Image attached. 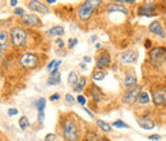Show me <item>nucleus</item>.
<instances>
[{"label": "nucleus", "mask_w": 166, "mask_h": 141, "mask_svg": "<svg viewBox=\"0 0 166 141\" xmlns=\"http://www.w3.org/2000/svg\"><path fill=\"white\" fill-rule=\"evenodd\" d=\"M107 12L109 13H114V12H119V13H123V14H128V9L125 5H123L120 3H110L107 5Z\"/></svg>", "instance_id": "nucleus-14"}, {"label": "nucleus", "mask_w": 166, "mask_h": 141, "mask_svg": "<svg viewBox=\"0 0 166 141\" xmlns=\"http://www.w3.org/2000/svg\"><path fill=\"white\" fill-rule=\"evenodd\" d=\"M92 78L95 81H102L105 78V72L104 70H96V72H93Z\"/></svg>", "instance_id": "nucleus-26"}, {"label": "nucleus", "mask_w": 166, "mask_h": 141, "mask_svg": "<svg viewBox=\"0 0 166 141\" xmlns=\"http://www.w3.org/2000/svg\"><path fill=\"white\" fill-rule=\"evenodd\" d=\"M10 40L14 48L20 49L24 48L27 44V32L20 26H14L10 30Z\"/></svg>", "instance_id": "nucleus-1"}, {"label": "nucleus", "mask_w": 166, "mask_h": 141, "mask_svg": "<svg viewBox=\"0 0 166 141\" xmlns=\"http://www.w3.org/2000/svg\"><path fill=\"white\" fill-rule=\"evenodd\" d=\"M148 139L149 140H155V141H158L161 139V136L160 135H151V136H148Z\"/></svg>", "instance_id": "nucleus-37"}, {"label": "nucleus", "mask_w": 166, "mask_h": 141, "mask_svg": "<svg viewBox=\"0 0 166 141\" xmlns=\"http://www.w3.org/2000/svg\"><path fill=\"white\" fill-rule=\"evenodd\" d=\"M139 93H141V87L138 86V85L132 87V89H128L127 93L123 95V103L128 104V105H133L137 101V99H138Z\"/></svg>", "instance_id": "nucleus-5"}, {"label": "nucleus", "mask_w": 166, "mask_h": 141, "mask_svg": "<svg viewBox=\"0 0 166 141\" xmlns=\"http://www.w3.org/2000/svg\"><path fill=\"white\" fill-rule=\"evenodd\" d=\"M45 119V112H39V122L42 123Z\"/></svg>", "instance_id": "nucleus-34"}, {"label": "nucleus", "mask_w": 166, "mask_h": 141, "mask_svg": "<svg viewBox=\"0 0 166 141\" xmlns=\"http://www.w3.org/2000/svg\"><path fill=\"white\" fill-rule=\"evenodd\" d=\"M19 127H20V130H23V131L30 127V121H28V118L26 116L19 118Z\"/></svg>", "instance_id": "nucleus-24"}, {"label": "nucleus", "mask_w": 166, "mask_h": 141, "mask_svg": "<svg viewBox=\"0 0 166 141\" xmlns=\"http://www.w3.org/2000/svg\"><path fill=\"white\" fill-rule=\"evenodd\" d=\"M101 4V2H96V0H87V2H83L81 5L78 6V18L82 19V21H87L88 18H91L92 13L95 12V9Z\"/></svg>", "instance_id": "nucleus-2"}, {"label": "nucleus", "mask_w": 166, "mask_h": 141, "mask_svg": "<svg viewBox=\"0 0 166 141\" xmlns=\"http://www.w3.org/2000/svg\"><path fill=\"white\" fill-rule=\"evenodd\" d=\"M152 100H153V104L157 105V107L166 104V90H164V89L156 90L152 94Z\"/></svg>", "instance_id": "nucleus-10"}, {"label": "nucleus", "mask_w": 166, "mask_h": 141, "mask_svg": "<svg viewBox=\"0 0 166 141\" xmlns=\"http://www.w3.org/2000/svg\"><path fill=\"white\" fill-rule=\"evenodd\" d=\"M56 44L59 45L60 48H63V46H64V42H63V40H61V39H57V40H56Z\"/></svg>", "instance_id": "nucleus-39"}, {"label": "nucleus", "mask_w": 166, "mask_h": 141, "mask_svg": "<svg viewBox=\"0 0 166 141\" xmlns=\"http://www.w3.org/2000/svg\"><path fill=\"white\" fill-rule=\"evenodd\" d=\"M110 64V56L106 51H104L102 54H100L97 56V60H96V67L98 70H102L104 68H107Z\"/></svg>", "instance_id": "nucleus-11"}, {"label": "nucleus", "mask_w": 166, "mask_h": 141, "mask_svg": "<svg viewBox=\"0 0 166 141\" xmlns=\"http://www.w3.org/2000/svg\"><path fill=\"white\" fill-rule=\"evenodd\" d=\"M97 141H107V140H97Z\"/></svg>", "instance_id": "nucleus-46"}, {"label": "nucleus", "mask_w": 166, "mask_h": 141, "mask_svg": "<svg viewBox=\"0 0 166 141\" xmlns=\"http://www.w3.org/2000/svg\"><path fill=\"white\" fill-rule=\"evenodd\" d=\"M84 62H91V58H88V56H84Z\"/></svg>", "instance_id": "nucleus-43"}, {"label": "nucleus", "mask_w": 166, "mask_h": 141, "mask_svg": "<svg viewBox=\"0 0 166 141\" xmlns=\"http://www.w3.org/2000/svg\"><path fill=\"white\" fill-rule=\"evenodd\" d=\"M20 22H22L24 26H27V27H39V26L42 25L41 19L36 16V14H32V13H30V14L24 13L23 16L20 17Z\"/></svg>", "instance_id": "nucleus-7"}, {"label": "nucleus", "mask_w": 166, "mask_h": 141, "mask_svg": "<svg viewBox=\"0 0 166 141\" xmlns=\"http://www.w3.org/2000/svg\"><path fill=\"white\" fill-rule=\"evenodd\" d=\"M36 105H37V109L39 112H45V105H46V100L44 97H41L37 100V103H36Z\"/></svg>", "instance_id": "nucleus-27"}, {"label": "nucleus", "mask_w": 166, "mask_h": 141, "mask_svg": "<svg viewBox=\"0 0 166 141\" xmlns=\"http://www.w3.org/2000/svg\"><path fill=\"white\" fill-rule=\"evenodd\" d=\"M19 62H20V64H22L24 68H35V67H37V64H39V58L35 54L24 53V54L20 55Z\"/></svg>", "instance_id": "nucleus-6"}, {"label": "nucleus", "mask_w": 166, "mask_h": 141, "mask_svg": "<svg viewBox=\"0 0 166 141\" xmlns=\"http://www.w3.org/2000/svg\"><path fill=\"white\" fill-rule=\"evenodd\" d=\"M59 97H60L59 94H53L51 96H50V100H51V101H56V100H59Z\"/></svg>", "instance_id": "nucleus-35"}, {"label": "nucleus", "mask_w": 166, "mask_h": 141, "mask_svg": "<svg viewBox=\"0 0 166 141\" xmlns=\"http://www.w3.org/2000/svg\"><path fill=\"white\" fill-rule=\"evenodd\" d=\"M149 62L153 66H160L166 60V49L164 48H153L152 50H149L148 53Z\"/></svg>", "instance_id": "nucleus-4"}, {"label": "nucleus", "mask_w": 166, "mask_h": 141, "mask_svg": "<svg viewBox=\"0 0 166 141\" xmlns=\"http://www.w3.org/2000/svg\"><path fill=\"white\" fill-rule=\"evenodd\" d=\"M77 44H78V40H77V39H69V46H68V48H69V49H73Z\"/></svg>", "instance_id": "nucleus-31"}, {"label": "nucleus", "mask_w": 166, "mask_h": 141, "mask_svg": "<svg viewBox=\"0 0 166 141\" xmlns=\"http://www.w3.org/2000/svg\"><path fill=\"white\" fill-rule=\"evenodd\" d=\"M78 81H79V77L76 72H70L69 76H68V83L70 85V86H77L78 85Z\"/></svg>", "instance_id": "nucleus-22"}, {"label": "nucleus", "mask_w": 166, "mask_h": 141, "mask_svg": "<svg viewBox=\"0 0 166 141\" xmlns=\"http://www.w3.org/2000/svg\"><path fill=\"white\" fill-rule=\"evenodd\" d=\"M74 100H76V99H74L73 96H72L70 94H67V95H65V101H67V103H68L69 105H73Z\"/></svg>", "instance_id": "nucleus-30"}, {"label": "nucleus", "mask_w": 166, "mask_h": 141, "mask_svg": "<svg viewBox=\"0 0 166 141\" xmlns=\"http://www.w3.org/2000/svg\"><path fill=\"white\" fill-rule=\"evenodd\" d=\"M148 30H149L151 33L157 35L158 37H165L166 36V32L164 30V27L161 26L160 22H157V21H155V22H152V23L148 26Z\"/></svg>", "instance_id": "nucleus-12"}, {"label": "nucleus", "mask_w": 166, "mask_h": 141, "mask_svg": "<svg viewBox=\"0 0 166 141\" xmlns=\"http://www.w3.org/2000/svg\"><path fill=\"white\" fill-rule=\"evenodd\" d=\"M17 4H18L17 0H12V2H10V5H12V6H16Z\"/></svg>", "instance_id": "nucleus-41"}, {"label": "nucleus", "mask_w": 166, "mask_h": 141, "mask_svg": "<svg viewBox=\"0 0 166 141\" xmlns=\"http://www.w3.org/2000/svg\"><path fill=\"white\" fill-rule=\"evenodd\" d=\"M63 135L67 141H78V139H79L77 126L69 118L63 122Z\"/></svg>", "instance_id": "nucleus-3"}, {"label": "nucleus", "mask_w": 166, "mask_h": 141, "mask_svg": "<svg viewBox=\"0 0 166 141\" xmlns=\"http://www.w3.org/2000/svg\"><path fill=\"white\" fill-rule=\"evenodd\" d=\"M113 127H120V128H129V126L127 123H124L121 121V119H118V121H115L113 123Z\"/></svg>", "instance_id": "nucleus-28"}, {"label": "nucleus", "mask_w": 166, "mask_h": 141, "mask_svg": "<svg viewBox=\"0 0 166 141\" xmlns=\"http://www.w3.org/2000/svg\"><path fill=\"white\" fill-rule=\"evenodd\" d=\"M149 46H151V41L147 40V41H146V48H149Z\"/></svg>", "instance_id": "nucleus-42"}, {"label": "nucleus", "mask_w": 166, "mask_h": 141, "mask_svg": "<svg viewBox=\"0 0 166 141\" xmlns=\"http://www.w3.org/2000/svg\"><path fill=\"white\" fill-rule=\"evenodd\" d=\"M55 60H51V63H50V64H49V67H47V69L50 70V72H51V69H54V66H55Z\"/></svg>", "instance_id": "nucleus-38"}, {"label": "nucleus", "mask_w": 166, "mask_h": 141, "mask_svg": "<svg viewBox=\"0 0 166 141\" xmlns=\"http://www.w3.org/2000/svg\"><path fill=\"white\" fill-rule=\"evenodd\" d=\"M156 9V5L152 3H148V4H143L139 6L138 9V14L139 16H146V17H152L153 16V12Z\"/></svg>", "instance_id": "nucleus-13"}, {"label": "nucleus", "mask_w": 166, "mask_h": 141, "mask_svg": "<svg viewBox=\"0 0 166 141\" xmlns=\"http://www.w3.org/2000/svg\"><path fill=\"white\" fill-rule=\"evenodd\" d=\"M14 14H17V16H20L22 17L23 14H24V10L22 8H16V10H14Z\"/></svg>", "instance_id": "nucleus-33"}, {"label": "nucleus", "mask_w": 166, "mask_h": 141, "mask_svg": "<svg viewBox=\"0 0 166 141\" xmlns=\"http://www.w3.org/2000/svg\"><path fill=\"white\" fill-rule=\"evenodd\" d=\"M83 109H84L86 112H87V113H88V114H90V117H91V118H93V113H92V112H90V110H88L87 108H83Z\"/></svg>", "instance_id": "nucleus-40"}, {"label": "nucleus", "mask_w": 166, "mask_h": 141, "mask_svg": "<svg viewBox=\"0 0 166 141\" xmlns=\"http://www.w3.org/2000/svg\"><path fill=\"white\" fill-rule=\"evenodd\" d=\"M138 58V53L137 50H127L120 55V62L124 63V64H131V63H134Z\"/></svg>", "instance_id": "nucleus-9"}, {"label": "nucleus", "mask_w": 166, "mask_h": 141, "mask_svg": "<svg viewBox=\"0 0 166 141\" xmlns=\"http://www.w3.org/2000/svg\"><path fill=\"white\" fill-rule=\"evenodd\" d=\"M137 122H138V124L142 127V128H144V130H152V128H155V122L152 121V119H149V118L137 119Z\"/></svg>", "instance_id": "nucleus-18"}, {"label": "nucleus", "mask_w": 166, "mask_h": 141, "mask_svg": "<svg viewBox=\"0 0 166 141\" xmlns=\"http://www.w3.org/2000/svg\"><path fill=\"white\" fill-rule=\"evenodd\" d=\"M91 95H92V99H93V101L95 103H98L102 100V91H101L98 89V86H96V85H92V89H91Z\"/></svg>", "instance_id": "nucleus-17"}, {"label": "nucleus", "mask_w": 166, "mask_h": 141, "mask_svg": "<svg viewBox=\"0 0 166 141\" xmlns=\"http://www.w3.org/2000/svg\"><path fill=\"white\" fill-rule=\"evenodd\" d=\"M86 83H87V80H86L84 77H82V78H79V83L77 85L76 87H74V91H76V93H81V91L84 89Z\"/></svg>", "instance_id": "nucleus-25"}, {"label": "nucleus", "mask_w": 166, "mask_h": 141, "mask_svg": "<svg viewBox=\"0 0 166 141\" xmlns=\"http://www.w3.org/2000/svg\"><path fill=\"white\" fill-rule=\"evenodd\" d=\"M137 101H138L139 104H142V105L149 103V96H148V94L146 93V91H141L139 95H138V99H137Z\"/></svg>", "instance_id": "nucleus-23"}, {"label": "nucleus", "mask_w": 166, "mask_h": 141, "mask_svg": "<svg viewBox=\"0 0 166 141\" xmlns=\"http://www.w3.org/2000/svg\"><path fill=\"white\" fill-rule=\"evenodd\" d=\"M2 56H3V50L0 49V59H2Z\"/></svg>", "instance_id": "nucleus-45"}, {"label": "nucleus", "mask_w": 166, "mask_h": 141, "mask_svg": "<svg viewBox=\"0 0 166 141\" xmlns=\"http://www.w3.org/2000/svg\"><path fill=\"white\" fill-rule=\"evenodd\" d=\"M86 141H97V136L93 132H88L86 135Z\"/></svg>", "instance_id": "nucleus-29"}, {"label": "nucleus", "mask_w": 166, "mask_h": 141, "mask_svg": "<svg viewBox=\"0 0 166 141\" xmlns=\"http://www.w3.org/2000/svg\"><path fill=\"white\" fill-rule=\"evenodd\" d=\"M60 81H61V78L59 74V69L54 68L51 70V74H50L49 80H47V85H57V83H60Z\"/></svg>", "instance_id": "nucleus-15"}, {"label": "nucleus", "mask_w": 166, "mask_h": 141, "mask_svg": "<svg viewBox=\"0 0 166 141\" xmlns=\"http://www.w3.org/2000/svg\"><path fill=\"white\" fill-rule=\"evenodd\" d=\"M97 126H98V128H101L104 132H106V133H110L111 131H113V126L111 124H109L107 122H105V121H102V119H97Z\"/></svg>", "instance_id": "nucleus-20"}, {"label": "nucleus", "mask_w": 166, "mask_h": 141, "mask_svg": "<svg viewBox=\"0 0 166 141\" xmlns=\"http://www.w3.org/2000/svg\"><path fill=\"white\" fill-rule=\"evenodd\" d=\"M63 33H64L63 26H54L53 28H50L47 32V35H50V36H61Z\"/></svg>", "instance_id": "nucleus-21"}, {"label": "nucleus", "mask_w": 166, "mask_h": 141, "mask_svg": "<svg viewBox=\"0 0 166 141\" xmlns=\"http://www.w3.org/2000/svg\"><path fill=\"white\" fill-rule=\"evenodd\" d=\"M124 86L128 89H132V87L137 86V77L134 73H129L124 77Z\"/></svg>", "instance_id": "nucleus-16"}, {"label": "nucleus", "mask_w": 166, "mask_h": 141, "mask_svg": "<svg viewBox=\"0 0 166 141\" xmlns=\"http://www.w3.org/2000/svg\"><path fill=\"white\" fill-rule=\"evenodd\" d=\"M27 6L31 10H35V12L41 13V14H47L50 12L47 5H45V3H42V2H39V0H31V2L27 3Z\"/></svg>", "instance_id": "nucleus-8"}, {"label": "nucleus", "mask_w": 166, "mask_h": 141, "mask_svg": "<svg viewBox=\"0 0 166 141\" xmlns=\"http://www.w3.org/2000/svg\"><path fill=\"white\" fill-rule=\"evenodd\" d=\"M8 114H9V116H16V114H18V110L14 109V108H10V109L8 110Z\"/></svg>", "instance_id": "nucleus-36"}, {"label": "nucleus", "mask_w": 166, "mask_h": 141, "mask_svg": "<svg viewBox=\"0 0 166 141\" xmlns=\"http://www.w3.org/2000/svg\"><path fill=\"white\" fill-rule=\"evenodd\" d=\"M9 45V36H8V32L6 31H0V49H5L8 48Z\"/></svg>", "instance_id": "nucleus-19"}, {"label": "nucleus", "mask_w": 166, "mask_h": 141, "mask_svg": "<svg viewBox=\"0 0 166 141\" xmlns=\"http://www.w3.org/2000/svg\"><path fill=\"white\" fill-rule=\"evenodd\" d=\"M77 101L81 104V105H84V104H86V97H84L83 95H78V96H77Z\"/></svg>", "instance_id": "nucleus-32"}, {"label": "nucleus", "mask_w": 166, "mask_h": 141, "mask_svg": "<svg viewBox=\"0 0 166 141\" xmlns=\"http://www.w3.org/2000/svg\"><path fill=\"white\" fill-rule=\"evenodd\" d=\"M55 0H47V4H54Z\"/></svg>", "instance_id": "nucleus-44"}]
</instances>
